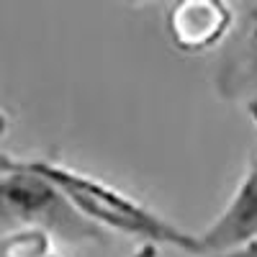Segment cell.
Instances as JSON below:
<instances>
[{
    "label": "cell",
    "mask_w": 257,
    "mask_h": 257,
    "mask_svg": "<svg viewBox=\"0 0 257 257\" xmlns=\"http://www.w3.org/2000/svg\"><path fill=\"white\" fill-rule=\"evenodd\" d=\"M126 3H132V6H139V3H147V0H126Z\"/></svg>",
    "instance_id": "9c48e42d"
},
{
    "label": "cell",
    "mask_w": 257,
    "mask_h": 257,
    "mask_svg": "<svg viewBox=\"0 0 257 257\" xmlns=\"http://www.w3.org/2000/svg\"><path fill=\"white\" fill-rule=\"evenodd\" d=\"M224 98L257 95V3L247 6L219 72Z\"/></svg>",
    "instance_id": "5b68a950"
},
{
    "label": "cell",
    "mask_w": 257,
    "mask_h": 257,
    "mask_svg": "<svg viewBox=\"0 0 257 257\" xmlns=\"http://www.w3.org/2000/svg\"><path fill=\"white\" fill-rule=\"evenodd\" d=\"M167 39L183 54H208L234 31L229 0H175L165 16Z\"/></svg>",
    "instance_id": "3957f363"
},
{
    "label": "cell",
    "mask_w": 257,
    "mask_h": 257,
    "mask_svg": "<svg viewBox=\"0 0 257 257\" xmlns=\"http://www.w3.org/2000/svg\"><path fill=\"white\" fill-rule=\"evenodd\" d=\"M211 257H257V237L237 244V247H231L226 252H219V254H211Z\"/></svg>",
    "instance_id": "52a82bcc"
},
{
    "label": "cell",
    "mask_w": 257,
    "mask_h": 257,
    "mask_svg": "<svg viewBox=\"0 0 257 257\" xmlns=\"http://www.w3.org/2000/svg\"><path fill=\"white\" fill-rule=\"evenodd\" d=\"M47 257H62V254H57V252H54V249H52V252H49V254H47Z\"/></svg>",
    "instance_id": "30bf717a"
},
{
    "label": "cell",
    "mask_w": 257,
    "mask_h": 257,
    "mask_svg": "<svg viewBox=\"0 0 257 257\" xmlns=\"http://www.w3.org/2000/svg\"><path fill=\"white\" fill-rule=\"evenodd\" d=\"M21 162L49 178L75 203V208L82 216H88L98 226L126 234V237H137L142 242H157L160 247H175L188 254H198L196 234L167 221L147 203L126 196L116 185L52 160H21Z\"/></svg>",
    "instance_id": "6da1fadb"
},
{
    "label": "cell",
    "mask_w": 257,
    "mask_h": 257,
    "mask_svg": "<svg viewBox=\"0 0 257 257\" xmlns=\"http://www.w3.org/2000/svg\"><path fill=\"white\" fill-rule=\"evenodd\" d=\"M247 113H249V118H252V123L257 126V95H252V98L247 100Z\"/></svg>",
    "instance_id": "ba28073f"
},
{
    "label": "cell",
    "mask_w": 257,
    "mask_h": 257,
    "mask_svg": "<svg viewBox=\"0 0 257 257\" xmlns=\"http://www.w3.org/2000/svg\"><path fill=\"white\" fill-rule=\"evenodd\" d=\"M0 252L3 257H47L52 252V234L36 226H16Z\"/></svg>",
    "instance_id": "8992f818"
},
{
    "label": "cell",
    "mask_w": 257,
    "mask_h": 257,
    "mask_svg": "<svg viewBox=\"0 0 257 257\" xmlns=\"http://www.w3.org/2000/svg\"><path fill=\"white\" fill-rule=\"evenodd\" d=\"M198 237V254H219L257 237V152L249 155L244 175L231 198Z\"/></svg>",
    "instance_id": "277c9868"
},
{
    "label": "cell",
    "mask_w": 257,
    "mask_h": 257,
    "mask_svg": "<svg viewBox=\"0 0 257 257\" xmlns=\"http://www.w3.org/2000/svg\"><path fill=\"white\" fill-rule=\"evenodd\" d=\"M0 221L36 226L72 244H103V226L75 208L64 193L18 157H0Z\"/></svg>",
    "instance_id": "7a4b0ae2"
}]
</instances>
